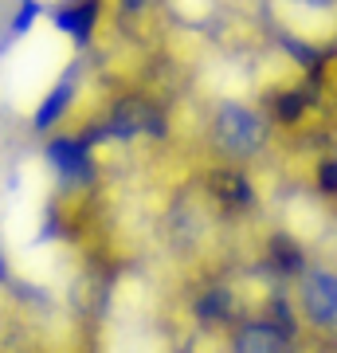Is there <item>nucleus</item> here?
Listing matches in <instances>:
<instances>
[{
  "label": "nucleus",
  "instance_id": "nucleus-1",
  "mask_svg": "<svg viewBox=\"0 0 337 353\" xmlns=\"http://www.w3.org/2000/svg\"><path fill=\"white\" fill-rule=\"evenodd\" d=\"M212 141L227 157L236 161H247L263 150L267 141V122H263L259 110H251L243 102H220L212 114Z\"/></svg>",
  "mask_w": 337,
  "mask_h": 353
},
{
  "label": "nucleus",
  "instance_id": "nucleus-2",
  "mask_svg": "<svg viewBox=\"0 0 337 353\" xmlns=\"http://www.w3.org/2000/svg\"><path fill=\"white\" fill-rule=\"evenodd\" d=\"M43 157H48L51 173L59 176L67 189H87L94 185V150L79 134H51L48 145H43Z\"/></svg>",
  "mask_w": 337,
  "mask_h": 353
},
{
  "label": "nucleus",
  "instance_id": "nucleus-3",
  "mask_svg": "<svg viewBox=\"0 0 337 353\" xmlns=\"http://www.w3.org/2000/svg\"><path fill=\"white\" fill-rule=\"evenodd\" d=\"M298 306L310 326L337 334V271L306 267L298 275Z\"/></svg>",
  "mask_w": 337,
  "mask_h": 353
},
{
  "label": "nucleus",
  "instance_id": "nucleus-4",
  "mask_svg": "<svg viewBox=\"0 0 337 353\" xmlns=\"http://www.w3.org/2000/svg\"><path fill=\"white\" fill-rule=\"evenodd\" d=\"M232 353H298L287 326H278L271 318H243L227 334Z\"/></svg>",
  "mask_w": 337,
  "mask_h": 353
},
{
  "label": "nucleus",
  "instance_id": "nucleus-5",
  "mask_svg": "<svg viewBox=\"0 0 337 353\" xmlns=\"http://www.w3.org/2000/svg\"><path fill=\"white\" fill-rule=\"evenodd\" d=\"M48 20L55 24V32H67L79 48H87L99 20V0H55L48 4Z\"/></svg>",
  "mask_w": 337,
  "mask_h": 353
},
{
  "label": "nucleus",
  "instance_id": "nucleus-6",
  "mask_svg": "<svg viewBox=\"0 0 337 353\" xmlns=\"http://www.w3.org/2000/svg\"><path fill=\"white\" fill-rule=\"evenodd\" d=\"M75 71L79 67H67V75L55 79V87L39 99L36 114H32V130L36 134H51L63 122V114L71 110V102H75Z\"/></svg>",
  "mask_w": 337,
  "mask_h": 353
},
{
  "label": "nucleus",
  "instance_id": "nucleus-7",
  "mask_svg": "<svg viewBox=\"0 0 337 353\" xmlns=\"http://www.w3.org/2000/svg\"><path fill=\"white\" fill-rule=\"evenodd\" d=\"M208 192H212L216 204H227V208H247L255 201V189L239 169H216L208 176Z\"/></svg>",
  "mask_w": 337,
  "mask_h": 353
},
{
  "label": "nucleus",
  "instance_id": "nucleus-8",
  "mask_svg": "<svg viewBox=\"0 0 337 353\" xmlns=\"http://www.w3.org/2000/svg\"><path fill=\"white\" fill-rule=\"evenodd\" d=\"M192 314H196V322H204V326H224V322H232V314H236L232 290H227V287L200 290L196 303H192Z\"/></svg>",
  "mask_w": 337,
  "mask_h": 353
},
{
  "label": "nucleus",
  "instance_id": "nucleus-9",
  "mask_svg": "<svg viewBox=\"0 0 337 353\" xmlns=\"http://www.w3.org/2000/svg\"><path fill=\"white\" fill-rule=\"evenodd\" d=\"M43 12H48V4H39V0H20V8H16L8 32H12V36H28V32H32V24H36Z\"/></svg>",
  "mask_w": 337,
  "mask_h": 353
},
{
  "label": "nucleus",
  "instance_id": "nucleus-10",
  "mask_svg": "<svg viewBox=\"0 0 337 353\" xmlns=\"http://www.w3.org/2000/svg\"><path fill=\"white\" fill-rule=\"evenodd\" d=\"M118 4H122V12H130V16H138V12L150 8V0H118Z\"/></svg>",
  "mask_w": 337,
  "mask_h": 353
},
{
  "label": "nucleus",
  "instance_id": "nucleus-11",
  "mask_svg": "<svg viewBox=\"0 0 337 353\" xmlns=\"http://www.w3.org/2000/svg\"><path fill=\"white\" fill-rule=\"evenodd\" d=\"M8 283V259H4V248H0V287Z\"/></svg>",
  "mask_w": 337,
  "mask_h": 353
},
{
  "label": "nucleus",
  "instance_id": "nucleus-12",
  "mask_svg": "<svg viewBox=\"0 0 337 353\" xmlns=\"http://www.w3.org/2000/svg\"><path fill=\"white\" fill-rule=\"evenodd\" d=\"M306 4H318V8H325V4H329V0H306Z\"/></svg>",
  "mask_w": 337,
  "mask_h": 353
}]
</instances>
